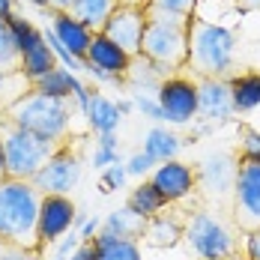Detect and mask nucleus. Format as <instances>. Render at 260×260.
<instances>
[{
  "instance_id": "1",
  "label": "nucleus",
  "mask_w": 260,
  "mask_h": 260,
  "mask_svg": "<svg viewBox=\"0 0 260 260\" xmlns=\"http://www.w3.org/2000/svg\"><path fill=\"white\" fill-rule=\"evenodd\" d=\"M39 207L42 191L30 180H0V239L27 251H39Z\"/></svg>"
},
{
  "instance_id": "2",
  "label": "nucleus",
  "mask_w": 260,
  "mask_h": 260,
  "mask_svg": "<svg viewBox=\"0 0 260 260\" xmlns=\"http://www.w3.org/2000/svg\"><path fill=\"white\" fill-rule=\"evenodd\" d=\"M198 78L231 81L236 75V33L212 21H188V60Z\"/></svg>"
},
{
  "instance_id": "3",
  "label": "nucleus",
  "mask_w": 260,
  "mask_h": 260,
  "mask_svg": "<svg viewBox=\"0 0 260 260\" xmlns=\"http://www.w3.org/2000/svg\"><path fill=\"white\" fill-rule=\"evenodd\" d=\"M0 117L45 141H69L72 135V99H54L33 87Z\"/></svg>"
},
{
  "instance_id": "4",
  "label": "nucleus",
  "mask_w": 260,
  "mask_h": 260,
  "mask_svg": "<svg viewBox=\"0 0 260 260\" xmlns=\"http://www.w3.org/2000/svg\"><path fill=\"white\" fill-rule=\"evenodd\" d=\"M182 239L198 260H236L239 257V228L212 209H188L182 221Z\"/></svg>"
},
{
  "instance_id": "5",
  "label": "nucleus",
  "mask_w": 260,
  "mask_h": 260,
  "mask_svg": "<svg viewBox=\"0 0 260 260\" xmlns=\"http://www.w3.org/2000/svg\"><path fill=\"white\" fill-rule=\"evenodd\" d=\"M0 144H3V161L9 180H33L54 153H60L69 141H45L33 132L18 129L15 123L0 117Z\"/></svg>"
},
{
  "instance_id": "6",
  "label": "nucleus",
  "mask_w": 260,
  "mask_h": 260,
  "mask_svg": "<svg viewBox=\"0 0 260 260\" xmlns=\"http://www.w3.org/2000/svg\"><path fill=\"white\" fill-rule=\"evenodd\" d=\"M141 54L171 72L182 69L188 60V21H147Z\"/></svg>"
},
{
  "instance_id": "7",
  "label": "nucleus",
  "mask_w": 260,
  "mask_h": 260,
  "mask_svg": "<svg viewBox=\"0 0 260 260\" xmlns=\"http://www.w3.org/2000/svg\"><path fill=\"white\" fill-rule=\"evenodd\" d=\"M234 224L242 234L260 231V161H239L234 177Z\"/></svg>"
},
{
  "instance_id": "8",
  "label": "nucleus",
  "mask_w": 260,
  "mask_h": 260,
  "mask_svg": "<svg viewBox=\"0 0 260 260\" xmlns=\"http://www.w3.org/2000/svg\"><path fill=\"white\" fill-rule=\"evenodd\" d=\"M6 24H9L12 36H15V45H18V54H21V72L27 75L30 84H33L36 78H42L45 72L57 69L54 51L45 45L42 33L30 24V21H24L21 15H12Z\"/></svg>"
},
{
  "instance_id": "9",
  "label": "nucleus",
  "mask_w": 260,
  "mask_h": 260,
  "mask_svg": "<svg viewBox=\"0 0 260 260\" xmlns=\"http://www.w3.org/2000/svg\"><path fill=\"white\" fill-rule=\"evenodd\" d=\"M144 27H147L144 6L120 3V6L111 12V18L105 21L102 36L111 39L114 45H120L129 57H138V54H141V39H144Z\"/></svg>"
},
{
  "instance_id": "10",
  "label": "nucleus",
  "mask_w": 260,
  "mask_h": 260,
  "mask_svg": "<svg viewBox=\"0 0 260 260\" xmlns=\"http://www.w3.org/2000/svg\"><path fill=\"white\" fill-rule=\"evenodd\" d=\"M81 177V158L72 153V144H66L60 153L48 158V165L33 177V185L42 194H69Z\"/></svg>"
},
{
  "instance_id": "11",
  "label": "nucleus",
  "mask_w": 260,
  "mask_h": 260,
  "mask_svg": "<svg viewBox=\"0 0 260 260\" xmlns=\"http://www.w3.org/2000/svg\"><path fill=\"white\" fill-rule=\"evenodd\" d=\"M75 221V204L69 194H42V207H39V224H36V236H39V251L54 242L57 236H63Z\"/></svg>"
},
{
  "instance_id": "12",
  "label": "nucleus",
  "mask_w": 260,
  "mask_h": 260,
  "mask_svg": "<svg viewBox=\"0 0 260 260\" xmlns=\"http://www.w3.org/2000/svg\"><path fill=\"white\" fill-rule=\"evenodd\" d=\"M158 105H161V114L174 123H185L198 114V87L194 81L188 78H165L158 84Z\"/></svg>"
},
{
  "instance_id": "13",
  "label": "nucleus",
  "mask_w": 260,
  "mask_h": 260,
  "mask_svg": "<svg viewBox=\"0 0 260 260\" xmlns=\"http://www.w3.org/2000/svg\"><path fill=\"white\" fill-rule=\"evenodd\" d=\"M129 54L123 51L120 45H114L111 39H105L102 33H93L90 39V48L84 63L90 66L93 75H102V78H123L129 72Z\"/></svg>"
},
{
  "instance_id": "14",
  "label": "nucleus",
  "mask_w": 260,
  "mask_h": 260,
  "mask_svg": "<svg viewBox=\"0 0 260 260\" xmlns=\"http://www.w3.org/2000/svg\"><path fill=\"white\" fill-rule=\"evenodd\" d=\"M150 182L156 185L158 194H161L168 204H177L185 194H191L198 177H194V171H191L188 165H182V161H161L156 171H153Z\"/></svg>"
},
{
  "instance_id": "15",
  "label": "nucleus",
  "mask_w": 260,
  "mask_h": 260,
  "mask_svg": "<svg viewBox=\"0 0 260 260\" xmlns=\"http://www.w3.org/2000/svg\"><path fill=\"white\" fill-rule=\"evenodd\" d=\"M51 18H54V36H57V42L72 54V57L84 60V57H87V48H90L93 33L81 24V21H75L69 12H51Z\"/></svg>"
},
{
  "instance_id": "16",
  "label": "nucleus",
  "mask_w": 260,
  "mask_h": 260,
  "mask_svg": "<svg viewBox=\"0 0 260 260\" xmlns=\"http://www.w3.org/2000/svg\"><path fill=\"white\" fill-rule=\"evenodd\" d=\"M198 111L204 117H228L234 111L231 102V84L228 81H212V78H198Z\"/></svg>"
},
{
  "instance_id": "17",
  "label": "nucleus",
  "mask_w": 260,
  "mask_h": 260,
  "mask_svg": "<svg viewBox=\"0 0 260 260\" xmlns=\"http://www.w3.org/2000/svg\"><path fill=\"white\" fill-rule=\"evenodd\" d=\"M141 236H144V242L153 245V248H174L182 239V221L174 218V215H168V212H158V215H153V218L144 221Z\"/></svg>"
},
{
  "instance_id": "18",
  "label": "nucleus",
  "mask_w": 260,
  "mask_h": 260,
  "mask_svg": "<svg viewBox=\"0 0 260 260\" xmlns=\"http://www.w3.org/2000/svg\"><path fill=\"white\" fill-rule=\"evenodd\" d=\"M117 6H120V0H75L72 9H69V15L75 21H81L90 33H102L105 21L111 18V12Z\"/></svg>"
},
{
  "instance_id": "19",
  "label": "nucleus",
  "mask_w": 260,
  "mask_h": 260,
  "mask_svg": "<svg viewBox=\"0 0 260 260\" xmlns=\"http://www.w3.org/2000/svg\"><path fill=\"white\" fill-rule=\"evenodd\" d=\"M198 0H147L144 18L147 21H191Z\"/></svg>"
},
{
  "instance_id": "20",
  "label": "nucleus",
  "mask_w": 260,
  "mask_h": 260,
  "mask_svg": "<svg viewBox=\"0 0 260 260\" xmlns=\"http://www.w3.org/2000/svg\"><path fill=\"white\" fill-rule=\"evenodd\" d=\"M129 212H135L138 218H153V215H158L161 209L168 207V201L158 194V188L153 185V182H141L138 188H132V194H129Z\"/></svg>"
},
{
  "instance_id": "21",
  "label": "nucleus",
  "mask_w": 260,
  "mask_h": 260,
  "mask_svg": "<svg viewBox=\"0 0 260 260\" xmlns=\"http://www.w3.org/2000/svg\"><path fill=\"white\" fill-rule=\"evenodd\" d=\"M228 84H231L234 111H251L254 105H260V75H254V72H248V75H234Z\"/></svg>"
},
{
  "instance_id": "22",
  "label": "nucleus",
  "mask_w": 260,
  "mask_h": 260,
  "mask_svg": "<svg viewBox=\"0 0 260 260\" xmlns=\"http://www.w3.org/2000/svg\"><path fill=\"white\" fill-rule=\"evenodd\" d=\"M96 260H141V251L135 245V239L102 234L96 236Z\"/></svg>"
},
{
  "instance_id": "23",
  "label": "nucleus",
  "mask_w": 260,
  "mask_h": 260,
  "mask_svg": "<svg viewBox=\"0 0 260 260\" xmlns=\"http://www.w3.org/2000/svg\"><path fill=\"white\" fill-rule=\"evenodd\" d=\"M33 90H39V93H45V96H54V99H72V90H78V84L72 81L69 72L51 69V72H45L42 78L33 81Z\"/></svg>"
},
{
  "instance_id": "24",
  "label": "nucleus",
  "mask_w": 260,
  "mask_h": 260,
  "mask_svg": "<svg viewBox=\"0 0 260 260\" xmlns=\"http://www.w3.org/2000/svg\"><path fill=\"white\" fill-rule=\"evenodd\" d=\"M12 72H21V54L9 24H0V75H12Z\"/></svg>"
},
{
  "instance_id": "25",
  "label": "nucleus",
  "mask_w": 260,
  "mask_h": 260,
  "mask_svg": "<svg viewBox=\"0 0 260 260\" xmlns=\"http://www.w3.org/2000/svg\"><path fill=\"white\" fill-rule=\"evenodd\" d=\"M33 84L27 81L24 72H12V75H0V114L9 108V105H15L21 96H24L27 90H30Z\"/></svg>"
},
{
  "instance_id": "26",
  "label": "nucleus",
  "mask_w": 260,
  "mask_h": 260,
  "mask_svg": "<svg viewBox=\"0 0 260 260\" xmlns=\"http://www.w3.org/2000/svg\"><path fill=\"white\" fill-rule=\"evenodd\" d=\"M239 161H260V132L239 126Z\"/></svg>"
},
{
  "instance_id": "27",
  "label": "nucleus",
  "mask_w": 260,
  "mask_h": 260,
  "mask_svg": "<svg viewBox=\"0 0 260 260\" xmlns=\"http://www.w3.org/2000/svg\"><path fill=\"white\" fill-rule=\"evenodd\" d=\"M90 114H93V126L102 129V132H108L114 123H117V111L105 102V99H99V96H96L93 105H90Z\"/></svg>"
},
{
  "instance_id": "28",
  "label": "nucleus",
  "mask_w": 260,
  "mask_h": 260,
  "mask_svg": "<svg viewBox=\"0 0 260 260\" xmlns=\"http://www.w3.org/2000/svg\"><path fill=\"white\" fill-rule=\"evenodd\" d=\"M27 254H30L27 248H18V245H12V242L0 239V260H24Z\"/></svg>"
},
{
  "instance_id": "29",
  "label": "nucleus",
  "mask_w": 260,
  "mask_h": 260,
  "mask_svg": "<svg viewBox=\"0 0 260 260\" xmlns=\"http://www.w3.org/2000/svg\"><path fill=\"white\" fill-rule=\"evenodd\" d=\"M245 260H260V231L245 234Z\"/></svg>"
},
{
  "instance_id": "30",
  "label": "nucleus",
  "mask_w": 260,
  "mask_h": 260,
  "mask_svg": "<svg viewBox=\"0 0 260 260\" xmlns=\"http://www.w3.org/2000/svg\"><path fill=\"white\" fill-rule=\"evenodd\" d=\"M72 260H96V245L93 242H84L78 251L72 254Z\"/></svg>"
},
{
  "instance_id": "31",
  "label": "nucleus",
  "mask_w": 260,
  "mask_h": 260,
  "mask_svg": "<svg viewBox=\"0 0 260 260\" xmlns=\"http://www.w3.org/2000/svg\"><path fill=\"white\" fill-rule=\"evenodd\" d=\"M12 15H15V9H12V0H0V24H6Z\"/></svg>"
},
{
  "instance_id": "32",
  "label": "nucleus",
  "mask_w": 260,
  "mask_h": 260,
  "mask_svg": "<svg viewBox=\"0 0 260 260\" xmlns=\"http://www.w3.org/2000/svg\"><path fill=\"white\" fill-rule=\"evenodd\" d=\"M72 3H75V0H51V6H48V9H51V12H69V9H72Z\"/></svg>"
},
{
  "instance_id": "33",
  "label": "nucleus",
  "mask_w": 260,
  "mask_h": 260,
  "mask_svg": "<svg viewBox=\"0 0 260 260\" xmlns=\"http://www.w3.org/2000/svg\"><path fill=\"white\" fill-rule=\"evenodd\" d=\"M234 3L242 9V12H254V9H260V0H234Z\"/></svg>"
},
{
  "instance_id": "34",
  "label": "nucleus",
  "mask_w": 260,
  "mask_h": 260,
  "mask_svg": "<svg viewBox=\"0 0 260 260\" xmlns=\"http://www.w3.org/2000/svg\"><path fill=\"white\" fill-rule=\"evenodd\" d=\"M0 180H6V161H3V144H0Z\"/></svg>"
},
{
  "instance_id": "35",
  "label": "nucleus",
  "mask_w": 260,
  "mask_h": 260,
  "mask_svg": "<svg viewBox=\"0 0 260 260\" xmlns=\"http://www.w3.org/2000/svg\"><path fill=\"white\" fill-rule=\"evenodd\" d=\"M30 3H36V6H42V9H48V6H51V0H30Z\"/></svg>"
},
{
  "instance_id": "36",
  "label": "nucleus",
  "mask_w": 260,
  "mask_h": 260,
  "mask_svg": "<svg viewBox=\"0 0 260 260\" xmlns=\"http://www.w3.org/2000/svg\"><path fill=\"white\" fill-rule=\"evenodd\" d=\"M120 3H123V0H120Z\"/></svg>"
}]
</instances>
